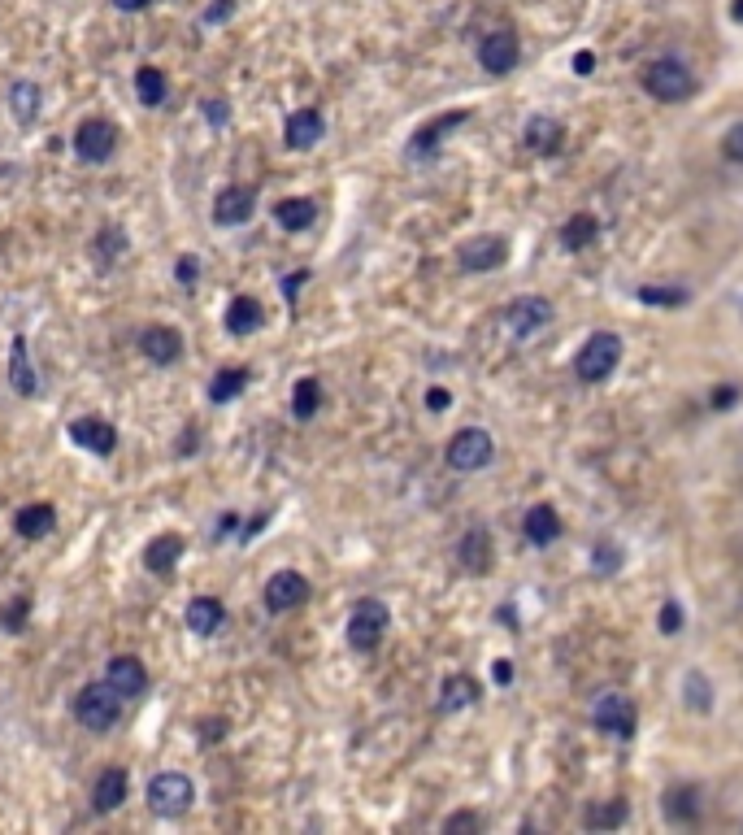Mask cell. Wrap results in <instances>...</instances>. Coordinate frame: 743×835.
I'll return each mask as SVG.
<instances>
[{"label":"cell","instance_id":"1","mask_svg":"<svg viewBox=\"0 0 743 835\" xmlns=\"http://www.w3.org/2000/svg\"><path fill=\"white\" fill-rule=\"evenodd\" d=\"M644 92L661 105H683V101L696 96V74H691L687 61H678V57H657L644 70Z\"/></svg>","mask_w":743,"mask_h":835},{"label":"cell","instance_id":"2","mask_svg":"<svg viewBox=\"0 0 743 835\" xmlns=\"http://www.w3.org/2000/svg\"><path fill=\"white\" fill-rule=\"evenodd\" d=\"M122 696L109 688L105 679L100 683H87V688H79V696H74V718H79V727L83 731H96V735H105L118 727V718H122Z\"/></svg>","mask_w":743,"mask_h":835},{"label":"cell","instance_id":"3","mask_svg":"<svg viewBox=\"0 0 743 835\" xmlns=\"http://www.w3.org/2000/svg\"><path fill=\"white\" fill-rule=\"evenodd\" d=\"M144 801L157 818H183L196 801V783L183 775V770H161V775L148 779Z\"/></svg>","mask_w":743,"mask_h":835},{"label":"cell","instance_id":"4","mask_svg":"<svg viewBox=\"0 0 743 835\" xmlns=\"http://www.w3.org/2000/svg\"><path fill=\"white\" fill-rule=\"evenodd\" d=\"M617 366H622V335L613 331H596L574 357V375L583 383H604Z\"/></svg>","mask_w":743,"mask_h":835},{"label":"cell","instance_id":"5","mask_svg":"<svg viewBox=\"0 0 743 835\" xmlns=\"http://www.w3.org/2000/svg\"><path fill=\"white\" fill-rule=\"evenodd\" d=\"M387 627H392V609L383 601H374V596H365L348 614V648L352 653H374V648L383 644Z\"/></svg>","mask_w":743,"mask_h":835},{"label":"cell","instance_id":"6","mask_svg":"<svg viewBox=\"0 0 743 835\" xmlns=\"http://www.w3.org/2000/svg\"><path fill=\"white\" fill-rule=\"evenodd\" d=\"M74 157L87 161V166H105V161L118 153V127L109 118H83L74 127Z\"/></svg>","mask_w":743,"mask_h":835},{"label":"cell","instance_id":"7","mask_svg":"<svg viewBox=\"0 0 743 835\" xmlns=\"http://www.w3.org/2000/svg\"><path fill=\"white\" fill-rule=\"evenodd\" d=\"M491 461H496V440L483 431V427H465L448 440V466L452 470H487Z\"/></svg>","mask_w":743,"mask_h":835},{"label":"cell","instance_id":"8","mask_svg":"<svg viewBox=\"0 0 743 835\" xmlns=\"http://www.w3.org/2000/svg\"><path fill=\"white\" fill-rule=\"evenodd\" d=\"M591 722H596V731L613 735V740H631L635 727H639V709H635L631 696L604 692L596 701V709H591Z\"/></svg>","mask_w":743,"mask_h":835},{"label":"cell","instance_id":"9","mask_svg":"<svg viewBox=\"0 0 743 835\" xmlns=\"http://www.w3.org/2000/svg\"><path fill=\"white\" fill-rule=\"evenodd\" d=\"M309 596H313V588H309V579L300 575V570H279V575L266 579L261 601H266L270 614H292V609H300Z\"/></svg>","mask_w":743,"mask_h":835},{"label":"cell","instance_id":"10","mask_svg":"<svg viewBox=\"0 0 743 835\" xmlns=\"http://www.w3.org/2000/svg\"><path fill=\"white\" fill-rule=\"evenodd\" d=\"M500 318H505V327L518 335V340H531L535 331H544L552 322V301L548 296H518V301L505 305Z\"/></svg>","mask_w":743,"mask_h":835},{"label":"cell","instance_id":"11","mask_svg":"<svg viewBox=\"0 0 743 835\" xmlns=\"http://www.w3.org/2000/svg\"><path fill=\"white\" fill-rule=\"evenodd\" d=\"M518 61H522V40L509 27L483 35V44H478V66L487 74H513Z\"/></svg>","mask_w":743,"mask_h":835},{"label":"cell","instance_id":"12","mask_svg":"<svg viewBox=\"0 0 743 835\" xmlns=\"http://www.w3.org/2000/svg\"><path fill=\"white\" fill-rule=\"evenodd\" d=\"M66 440L79 444L83 453H96V457H109L118 448V427L100 414H87V418H74L66 427Z\"/></svg>","mask_w":743,"mask_h":835},{"label":"cell","instance_id":"13","mask_svg":"<svg viewBox=\"0 0 743 835\" xmlns=\"http://www.w3.org/2000/svg\"><path fill=\"white\" fill-rule=\"evenodd\" d=\"M253 214H257V188H248V183H231V188L213 196V222L218 227H244Z\"/></svg>","mask_w":743,"mask_h":835},{"label":"cell","instance_id":"14","mask_svg":"<svg viewBox=\"0 0 743 835\" xmlns=\"http://www.w3.org/2000/svg\"><path fill=\"white\" fill-rule=\"evenodd\" d=\"M505 261H509V240H505V235H474V240H465V248H461V270L465 274L500 270Z\"/></svg>","mask_w":743,"mask_h":835},{"label":"cell","instance_id":"15","mask_svg":"<svg viewBox=\"0 0 743 835\" xmlns=\"http://www.w3.org/2000/svg\"><path fill=\"white\" fill-rule=\"evenodd\" d=\"M105 683L122 696V701H135V696H144V692H148V666L140 662V657L122 653V657H113V662H109Z\"/></svg>","mask_w":743,"mask_h":835},{"label":"cell","instance_id":"16","mask_svg":"<svg viewBox=\"0 0 743 835\" xmlns=\"http://www.w3.org/2000/svg\"><path fill=\"white\" fill-rule=\"evenodd\" d=\"M140 353H144V361H153V366H174V361L183 357V331L153 322V327L140 331Z\"/></svg>","mask_w":743,"mask_h":835},{"label":"cell","instance_id":"17","mask_svg":"<svg viewBox=\"0 0 743 835\" xmlns=\"http://www.w3.org/2000/svg\"><path fill=\"white\" fill-rule=\"evenodd\" d=\"M9 383H14L18 396L40 392V370H35V361H31L27 335H14V340H9Z\"/></svg>","mask_w":743,"mask_h":835},{"label":"cell","instance_id":"18","mask_svg":"<svg viewBox=\"0 0 743 835\" xmlns=\"http://www.w3.org/2000/svg\"><path fill=\"white\" fill-rule=\"evenodd\" d=\"M326 135V118H322V109H296L292 118H287V127H283V140L287 148H296V153H309L313 144H318Z\"/></svg>","mask_w":743,"mask_h":835},{"label":"cell","instance_id":"19","mask_svg":"<svg viewBox=\"0 0 743 835\" xmlns=\"http://www.w3.org/2000/svg\"><path fill=\"white\" fill-rule=\"evenodd\" d=\"M183 548H187V540H183L179 531H161V535H153V540L144 544V570H148V575H170V570L179 566Z\"/></svg>","mask_w":743,"mask_h":835},{"label":"cell","instance_id":"20","mask_svg":"<svg viewBox=\"0 0 743 835\" xmlns=\"http://www.w3.org/2000/svg\"><path fill=\"white\" fill-rule=\"evenodd\" d=\"M470 122V114L465 109H457V114H439L435 122H426V127H418L413 131V140H409V157H431L439 144H444V135L448 131H457V127H465Z\"/></svg>","mask_w":743,"mask_h":835},{"label":"cell","instance_id":"21","mask_svg":"<svg viewBox=\"0 0 743 835\" xmlns=\"http://www.w3.org/2000/svg\"><path fill=\"white\" fill-rule=\"evenodd\" d=\"M127 792H131V775L122 766H109V770H100V779L92 783V809L96 814H113L122 801H127Z\"/></svg>","mask_w":743,"mask_h":835},{"label":"cell","instance_id":"22","mask_svg":"<svg viewBox=\"0 0 743 835\" xmlns=\"http://www.w3.org/2000/svg\"><path fill=\"white\" fill-rule=\"evenodd\" d=\"M226 335H235V340H248V335L261 331V322H266V309H261L257 296H235L231 305H226Z\"/></svg>","mask_w":743,"mask_h":835},{"label":"cell","instance_id":"23","mask_svg":"<svg viewBox=\"0 0 743 835\" xmlns=\"http://www.w3.org/2000/svg\"><path fill=\"white\" fill-rule=\"evenodd\" d=\"M183 622H187L192 635H218L222 622H226V605L218 601V596H192L187 609H183Z\"/></svg>","mask_w":743,"mask_h":835},{"label":"cell","instance_id":"24","mask_svg":"<svg viewBox=\"0 0 743 835\" xmlns=\"http://www.w3.org/2000/svg\"><path fill=\"white\" fill-rule=\"evenodd\" d=\"M522 140H526V148H531L535 157H557L561 153V140H565V127H561L557 118H548V114H535L531 122H526Z\"/></svg>","mask_w":743,"mask_h":835},{"label":"cell","instance_id":"25","mask_svg":"<svg viewBox=\"0 0 743 835\" xmlns=\"http://www.w3.org/2000/svg\"><path fill=\"white\" fill-rule=\"evenodd\" d=\"M40 105H44V87L35 79H14V83H9V114H14L18 127H35Z\"/></svg>","mask_w":743,"mask_h":835},{"label":"cell","instance_id":"26","mask_svg":"<svg viewBox=\"0 0 743 835\" xmlns=\"http://www.w3.org/2000/svg\"><path fill=\"white\" fill-rule=\"evenodd\" d=\"M57 527V509L48 501H35V505H22L14 514V531L22 540H44V535H53Z\"/></svg>","mask_w":743,"mask_h":835},{"label":"cell","instance_id":"27","mask_svg":"<svg viewBox=\"0 0 743 835\" xmlns=\"http://www.w3.org/2000/svg\"><path fill=\"white\" fill-rule=\"evenodd\" d=\"M665 818L674 822V827H691V822L700 818V788L696 783H678V788L665 792Z\"/></svg>","mask_w":743,"mask_h":835},{"label":"cell","instance_id":"28","mask_svg":"<svg viewBox=\"0 0 743 835\" xmlns=\"http://www.w3.org/2000/svg\"><path fill=\"white\" fill-rule=\"evenodd\" d=\"M274 222H279L283 231H309L313 222H318V205L309 201V196H287V201L274 205Z\"/></svg>","mask_w":743,"mask_h":835},{"label":"cell","instance_id":"29","mask_svg":"<svg viewBox=\"0 0 743 835\" xmlns=\"http://www.w3.org/2000/svg\"><path fill=\"white\" fill-rule=\"evenodd\" d=\"M522 531H526V540H531L535 548L557 544V540H561V518H557V509H552V505H535L531 514H526Z\"/></svg>","mask_w":743,"mask_h":835},{"label":"cell","instance_id":"30","mask_svg":"<svg viewBox=\"0 0 743 835\" xmlns=\"http://www.w3.org/2000/svg\"><path fill=\"white\" fill-rule=\"evenodd\" d=\"M248 379H253V370H248V366H226V370H218V375H213V383H209V401L213 405L239 401V396H244V388H248Z\"/></svg>","mask_w":743,"mask_h":835},{"label":"cell","instance_id":"31","mask_svg":"<svg viewBox=\"0 0 743 835\" xmlns=\"http://www.w3.org/2000/svg\"><path fill=\"white\" fill-rule=\"evenodd\" d=\"M474 701H478V679L474 675H448L444 688H439V709H444V714L470 709Z\"/></svg>","mask_w":743,"mask_h":835},{"label":"cell","instance_id":"32","mask_svg":"<svg viewBox=\"0 0 743 835\" xmlns=\"http://www.w3.org/2000/svg\"><path fill=\"white\" fill-rule=\"evenodd\" d=\"M457 553H461V566L470 570V575H487V570H491V540H487L483 527L465 531V540H461Z\"/></svg>","mask_w":743,"mask_h":835},{"label":"cell","instance_id":"33","mask_svg":"<svg viewBox=\"0 0 743 835\" xmlns=\"http://www.w3.org/2000/svg\"><path fill=\"white\" fill-rule=\"evenodd\" d=\"M596 240H600V218L596 214H574L561 227V244L570 248V253H583V248H591Z\"/></svg>","mask_w":743,"mask_h":835},{"label":"cell","instance_id":"34","mask_svg":"<svg viewBox=\"0 0 743 835\" xmlns=\"http://www.w3.org/2000/svg\"><path fill=\"white\" fill-rule=\"evenodd\" d=\"M166 92H170V83H166V74H161L157 66L135 70V96H140L144 109H157L161 101H166Z\"/></svg>","mask_w":743,"mask_h":835},{"label":"cell","instance_id":"35","mask_svg":"<svg viewBox=\"0 0 743 835\" xmlns=\"http://www.w3.org/2000/svg\"><path fill=\"white\" fill-rule=\"evenodd\" d=\"M318 409H322V383L313 375L296 379V388H292V418L309 422V418H318Z\"/></svg>","mask_w":743,"mask_h":835},{"label":"cell","instance_id":"36","mask_svg":"<svg viewBox=\"0 0 743 835\" xmlns=\"http://www.w3.org/2000/svg\"><path fill=\"white\" fill-rule=\"evenodd\" d=\"M683 705L691 714H709L713 709V683L704 679V670H687L683 679Z\"/></svg>","mask_w":743,"mask_h":835},{"label":"cell","instance_id":"37","mask_svg":"<svg viewBox=\"0 0 743 835\" xmlns=\"http://www.w3.org/2000/svg\"><path fill=\"white\" fill-rule=\"evenodd\" d=\"M622 822H626V801H604V805H591L583 814L587 831H617Z\"/></svg>","mask_w":743,"mask_h":835},{"label":"cell","instance_id":"38","mask_svg":"<svg viewBox=\"0 0 743 835\" xmlns=\"http://www.w3.org/2000/svg\"><path fill=\"white\" fill-rule=\"evenodd\" d=\"M122 253H127V235H122V227H109V231L96 235V261H100V270L113 266Z\"/></svg>","mask_w":743,"mask_h":835},{"label":"cell","instance_id":"39","mask_svg":"<svg viewBox=\"0 0 743 835\" xmlns=\"http://www.w3.org/2000/svg\"><path fill=\"white\" fill-rule=\"evenodd\" d=\"M635 296H639V305H665V309L687 305V292L683 288H652V283H644Z\"/></svg>","mask_w":743,"mask_h":835},{"label":"cell","instance_id":"40","mask_svg":"<svg viewBox=\"0 0 743 835\" xmlns=\"http://www.w3.org/2000/svg\"><path fill=\"white\" fill-rule=\"evenodd\" d=\"M591 570H596V575H617V570H622V548H617V544H596Z\"/></svg>","mask_w":743,"mask_h":835},{"label":"cell","instance_id":"41","mask_svg":"<svg viewBox=\"0 0 743 835\" xmlns=\"http://www.w3.org/2000/svg\"><path fill=\"white\" fill-rule=\"evenodd\" d=\"M27 614H31V596H14L5 605V631H22L27 627Z\"/></svg>","mask_w":743,"mask_h":835},{"label":"cell","instance_id":"42","mask_svg":"<svg viewBox=\"0 0 743 835\" xmlns=\"http://www.w3.org/2000/svg\"><path fill=\"white\" fill-rule=\"evenodd\" d=\"M722 157L730 166H743V122H735V127L722 135Z\"/></svg>","mask_w":743,"mask_h":835},{"label":"cell","instance_id":"43","mask_svg":"<svg viewBox=\"0 0 743 835\" xmlns=\"http://www.w3.org/2000/svg\"><path fill=\"white\" fill-rule=\"evenodd\" d=\"M444 831L448 835H457V831H483V818H478L474 809H457V814L444 818Z\"/></svg>","mask_w":743,"mask_h":835},{"label":"cell","instance_id":"44","mask_svg":"<svg viewBox=\"0 0 743 835\" xmlns=\"http://www.w3.org/2000/svg\"><path fill=\"white\" fill-rule=\"evenodd\" d=\"M174 279H179V288H196V279H200V257L183 253L179 261H174Z\"/></svg>","mask_w":743,"mask_h":835},{"label":"cell","instance_id":"45","mask_svg":"<svg viewBox=\"0 0 743 835\" xmlns=\"http://www.w3.org/2000/svg\"><path fill=\"white\" fill-rule=\"evenodd\" d=\"M226 727H231L226 718H200V722H196L200 744H218V740H226Z\"/></svg>","mask_w":743,"mask_h":835},{"label":"cell","instance_id":"46","mask_svg":"<svg viewBox=\"0 0 743 835\" xmlns=\"http://www.w3.org/2000/svg\"><path fill=\"white\" fill-rule=\"evenodd\" d=\"M231 14H235V0H213L200 22H205V27H222V22H231Z\"/></svg>","mask_w":743,"mask_h":835},{"label":"cell","instance_id":"47","mask_svg":"<svg viewBox=\"0 0 743 835\" xmlns=\"http://www.w3.org/2000/svg\"><path fill=\"white\" fill-rule=\"evenodd\" d=\"M661 631H665V635H678V631H683V605H674V601L661 605Z\"/></svg>","mask_w":743,"mask_h":835},{"label":"cell","instance_id":"48","mask_svg":"<svg viewBox=\"0 0 743 835\" xmlns=\"http://www.w3.org/2000/svg\"><path fill=\"white\" fill-rule=\"evenodd\" d=\"M200 114L209 118V127H226V122H231V109H226V101H205V105H200Z\"/></svg>","mask_w":743,"mask_h":835},{"label":"cell","instance_id":"49","mask_svg":"<svg viewBox=\"0 0 743 835\" xmlns=\"http://www.w3.org/2000/svg\"><path fill=\"white\" fill-rule=\"evenodd\" d=\"M305 283H309V270H292V274H287V279H283V296H287V301H296Z\"/></svg>","mask_w":743,"mask_h":835},{"label":"cell","instance_id":"50","mask_svg":"<svg viewBox=\"0 0 743 835\" xmlns=\"http://www.w3.org/2000/svg\"><path fill=\"white\" fill-rule=\"evenodd\" d=\"M448 405H452V396H448V388H431V392H426V409H435V414H444Z\"/></svg>","mask_w":743,"mask_h":835},{"label":"cell","instance_id":"51","mask_svg":"<svg viewBox=\"0 0 743 835\" xmlns=\"http://www.w3.org/2000/svg\"><path fill=\"white\" fill-rule=\"evenodd\" d=\"M196 444H200V431H196V427H187V431H183V440H179V457H196Z\"/></svg>","mask_w":743,"mask_h":835},{"label":"cell","instance_id":"52","mask_svg":"<svg viewBox=\"0 0 743 835\" xmlns=\"http://www.w3.org/2000/svg\"><path fill=\"white\" fill-rule=\"evenodd\" d=\"M491 679H496V683H513V662H509V657L491 662Z\"/></svg>","mask_w":743,"mask_h":835},{"label":"cell","instance_id":"53","mask_svg":"<svg viewBox=\"0 0 743 835\" xmlns=\"http://www.w3.org/2000/svg\"><path fill=\"white\" fill-rule=\"evenodd\" d=\"M735 401H739V388H717L713 392V409H730Z\"/></svg>","mask_w":743,"mask_h":835},{"label":"cell","instance_id":"54","mask_svg":"<svg viewBox=\"0 0 743 835\" xmlns=\"http://www.w3.org/2000/svg\"><path fill=\"white\" fill-rule=\"evenodd\" d=\"M591 70H596V57H591V53H587V48H583V53H578V57H574V74H583V79H587V74H591Z\"/></svg>","mask_w":743,"mask_h":835},{"label":"cell","instance_id":"55","mask_svg":"<svg viewBox=\"0 0 743 835\" xmlns=\"http://www.w3.org/2000/svg\"><path fill=\"white\" fill-rule=\"evenodd\" d=\"M148 5H153V0H113V9H122V14H140Z\"/></svg>","mask_w":743,"mask_h":835},{"label":"cell","instance_id":"56","mask_svg":"<svg viewBox=\"0 0 743 835\" xmlns=\"http://www.w3.org/2000/svg\"><path fill=\"white\" fill-rule=\"evenodd\" d=\"M235 527H239V518H235V514H226V518H222V527H218V535H231Z\"/></svg>","mask_w":743,"mask_h":835},{"label":"cell","instance_id":"57","mask_svg":"<svg viewBox=\"0 0 743 835\" xmlns=\"http://www.w3.org/2000/svg\"><path fill=\"white\" fill-rule=\"evenodd\" d=\"M730 18L743 22V0H735V5H730Z\"/></svg>","mask_w":743,"mask_h":835}]
</instances>
